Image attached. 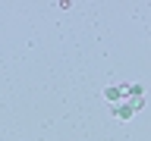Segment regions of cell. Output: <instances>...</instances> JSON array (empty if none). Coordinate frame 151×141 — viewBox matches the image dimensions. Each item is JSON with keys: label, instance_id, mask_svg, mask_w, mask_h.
Segmentation results:
<instances>
[{"label": "cell", "instance_id": "7a4b0ae2", "mask_svg": "<svg viewBox=\"0 0 151 141\" xmlns=\"http://www.w3.org/2000/svg\"><path fill=\"white\" fill-rule=\"evenodd\" d=\"M104 94H107V100H120V97H126V91H123V85H120V88H107Z\"/></svg>", "mask_w": 151, "mask_h": 141}, {"label": "cell", "instance_id": "6da1fadb", "mask_svg": "<svg viewBox=\"0 0 151 141\" xmlns=\"http://www.w3.org/2000/svg\"><path fill=\"white\" fill-rule=\"evenodd\" d=\"M132 113H135L132 103H120V107H113V116H120V119H129Z\"/></svg>", "mask_w": 151, "mask_h": 141}]
</instances>
